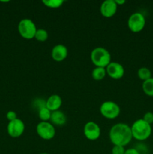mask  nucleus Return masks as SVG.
<instances>
[{
  "label": "nucleus",
  "instance_id": "nucleus-23",
  "mask_svg": "<svg viewBox=\"0 0 153 154\" xmlns=\"http://www.w3.org/2000/svg\"><path fill=\"white\" fill-rule=\"evenodd\" d=\"M46 106V101H44V99H38L34 100V107L35 108H37V111H38L40 108H42L43 107Z\"/></svg>",
  "mask_w": 153,
  "mask_h": 154
},
{
  "label": "nucleus",
  "instance_id": "nucleus-5",
  "mask_svg": "<svg viewBox=\"0 0 153 154\" xmlns=\"http://www.w3.org/2000/svg\"><path fill=\"white\" fill-rule=\"evenodd\" d=\"M120 107L117 103L112 101H106L101 104L100 112L105 118L112 120L118 117L120 114Z\"/></svg>",
  "mask_w": 153,
  "mask_h": 154
},
{
  "label": "nucleus",
  "instance_id": "nucleus-16",
  "mask_svg": "<svg viewBox=\"0 0 153 154\" xmlns=\"http://www.w3.org/2000/svg\"><path fill=\"white\" fill-rule=\"evenodd\" d=\"M142 87L143 92L147 96L153 97V78L143 81Z\"/></svg>",
  "mask_w": 153,
  "mask_h": 154
},
{
  "label": "nucleus",
  "instance_id": "nucleus-25",
  "mask_svg": "<svg viewBox=\"0 0 153 154\" xmlns=\"http://www.w3.org/2000/svg\"><path fill=\"white\" fill-rule=\"evenodd\" d=\"M124 154H140V153H139V151H138L136 149L130 148L125 150V153H124Z\"/></svg>",
  "mask_w": 153,
  "mask_h": 154
},
{
  "label": "nucleus",
  "instance_id": "nucleus-10",
  "mask_svg": "<svg viewBox=\"0 0 153 154\" xmlns=\"http://www.w3.org/2000/svg\"><path fill=\"white\" fill-rule=\"evenodd\" d=\"M106 74L115 80L121 79L124 75V69L122 65L117 62H111L106 68Z\"/></svg>",
  "mask_w": 153,
  "mask_h": 154
},
{
  "label": "nucleus",
  "instance_id": "nucleus-17",
  "mask_svg": "<svg viewBox=\"0 0 153 154\" xmlns=\"http://www.w3.org/2000/svg\"><path fill=\"white\" fill-rule=\"evenodd\" d=\"M137 75L138 78L142 80V81H146L149 79V78H152L151 70L146 67H142L138 69Z\"/></svg>",
  "mask_w": 153,
  "mask_h": 154
},
{
  "label": "nucleus",
  "instance_id": "nucleus-13",
  "mask_svg": "<svg viewBox=\"0 0 153 154\" xmlns=\"http://www.w3.org/2000/svg\"><path fill=\"white\" fill-rule=\"evenodd\" d=\"M62 104V99L61 96L57 94L51 95L46 101V107L51 112L58 111L61 108Z\"/></svg>",
  "mask_w": 153,
  "mask_h": 154
},
{
  "label": "nucleus",
  "instance_id": "nucleus-1",
  "mask_svg": "<svg viewBox=\"0 0 153 154\" xmlns=\"http://www.w3.org/2000/svg\"><path fill=\"white\" fill-rule=\"evenodd\" d=\"M109 137L114 145L122 147L128 144L133 138L130 126L122 123H116L111 127Z\"/></svg>",
  "mask_w": 153,
  "mask_h": 154
},
{
  "label": "nucleus",
  "instance_id": "nucleus-27",
  "mask_svg": "<svg viewBox=\"0 0 153 154\" xmlns=\"http://www.w3.org/2000/svg\"><path fill=\"white\" fill-rule=\"evenodd\" d=\"M40 154H50V153H40Z\"/></svg>",
  "mask_w": 153,
  "mask_h": 154
},
{
  "label": "nucleus",
  "instance_id": "nucleus-22",
  "mask_svg": "<svg viewBox=\"0 0 153 154\" xmlns=\"http://www.w3.org/2000/svg\"><path fill=\"white\" fill-rule=\"evenodd\" d=\"M142 120L144 121H146V123H148V124H152L153 123V112L151 111H148V112L146 113L143 116V118Z\"/></svg>",
  "mask_w": 153,
  "mask_h": 154
},
{
  "label": "nucleus",
  "instance_id": "nucleus-18",
  "mask_svg": "<svg viewBox=\"0 0 153 154\" xmlns=\"http://www.w3.org/2000/svg\"><path fill=\"white\" fill-rule=\"evenodd\" d=\"M38 117L40 118V120H41V121L48 122L50 120L52 112L45 106L43 107L42 108H40V109L38 111Z\"/></svg>",
  "mask_w": 153,
  "mask_h": 154
},
{
  "label": "nucleus",
  "instance_id": "nucleus-14",
  "mask_svg": "<svg viewBox=\"0 0 153 154\" xmlns=\"http://www.w3.org/2000/svg\"><path fill=\"white\" fill-rule=\"evenodd\" d=\"M50 121V123L52 125H56V126H63V125L66 123L67 117H66V115L62 111L58 110V111H56L52 112Z\"/></svg>",
  "mask_w": 153,
  "mask_h": 154
},
{
  "label": "nucleus",
  "instance_id": "nucleus-8",
  "mask_svg": "<svg viewBox=\"0 0 153 154\" xmlns=\"http://www.w3.org/2000/svg\"><path fill=\"white\" fill-rule=\"evenodd\" d=\"M7 131L8 135L12 138H19L25 131V124L22 120L16 118V120L9 122Z\"/></svg>",
  "mask_w": 153,
  "mask_h": 154
},
{
  "label": "nucleus",
  "instance_id": "nucleus-11",
  "mask_svg": "<svg viewBox=\"0 0 153 154\" xmlns=\"http://www.w3.org/2000/svg\"><path fill=\"white\" fill-rule=\"evenodd\" d=\"M117 8H118V5L116 3L115 0H106L102 2L100 8V11L102 16L110 18L116 14Z\"/></svg>",
  "mask_w": 153,
  "mask_h": 154
},
{
  "label": "nucleus",
  "instance_id": "nucleus-6",
  "mask_svg": "<svg viewBox=\"0 0 153 154\" xmlns=\"http://www.w3.org/2000/svg\"><path fill=\"white\" fill-rule=\"evenodd\" d=\"M145 26L146 18L140 12H134L128 20V26L132 32H140L143 29Z\"/></svg>",
  "mask_w": 153,
  "mask_h": 154
},
{
  "label": "nucleus",
  "instance_id": "nucleus-19",
  "mask_svg": "<svg viewBox=\"0 0 153 154\" xmlns=\"http://www.w3.org/2000/svg\"><path fill=\"white\" fill-rule=\"evenodd\" d=\"M48 32L44 29H38L36 31L34 38L40 42H44L47 40L48 38Z\"/></svg>",
  "mask_w": 153,
  "mask_h": 154
},
{
  "label": "nucleus",
  "instance_id": "nucleus-15",
  "mask_svg": "<svg viewBox=\"0 0 153 154\" xmlns=\"http://www.w3.org/2000/svg\"><path fill=\"white\" fill-rule=\"evenodd\" d=\"M106 75V68L95 67L92 72V77L95 81H101Z\"/></svg>",
  "mask_w": 153,
  "mask_h": 154
},
{
  "label": "nucleus",
  "instance_id": "nucleus-9",
  "mask_svg": "<svg viewBox=\"0 0 153 154\" xmlns=\"http://www.w3.org/2000/svg\"><path fill=\"white\" fill-rule=\"evenodd\" d=\"M83 133L86 138L90 141H95L100 136V128L93 121L86 123L83 128Z\"/></svg>",
  "mask_w": 153,
  "mask_h": 154
},
{
  "label": "nucleus",
  "instance_id": "nucleus-20",
  "mask_svg": "<svg viewBox=\"0 0 153 154\" xmlns=\"http://www.w3.org/2000/svg\"><path fill=\"white\" fill-rule=\"evenodd\" d=\"M42 2L44 4L45 6L50 8H58L61 7L64 3L62 0H44Z\"/></svg>",
  "mask_w": 153,
  "mask_h": 154
},
{
  "label": "nucleus",
  "instance_id": "nucleus-7",
  "mask_svg": "<svg viewBox=\"0 0 153 154\" xmlns=\"http://www.w3.org/2000/svg\"><path fill=\"white\" fill-rule=\"evenodd\" d=\"M36 132L39 137L44 140L52 139L56 135V129L50 122L40 121L36 126Z\"/></svg>",
  "mask_w": 153,
  "mask_h": 154
},
{
  "label": "nucleus",
  "instance_id": "nucleus-3",
  "mask_svg": "<svg viewBox=\"0 0 153 154\" xmlns=\"http://www.w3.org/2000/svg\"><path fill=\"white\" fill-rule=\"evenodd\" d=\"M91 60L96 67L106 68L111 63V55L106 48L98 47L92 51Z\"/></svg>",
  "mask_w": 153,
  "mask_h": 154
},
{
  "label": "nucleus",
  "instance_id": "nucleus-12",
  "mask_svg": "<svg viewBox=\"0 0 153 154\" xmlns=\"http://www.w3.org/2000/svg\"><path fill=\"white\" fill-rule=\"evenodd\" d=\"M68 51L64 45H56L52 48L51 57L56 62H62L67 58Z\"/></svg>",
  "mask_w": 153,
  "mask_h": 154
},
{
  "label": "nucleus",
  "instance_id": "nucleus-4",
  "mask_svg": "<svg viewBox=\"0 0 153 154\" xmlns=\"http://www.w3.org/2000/svg\"><path fill=\"white\" fill-rule=\"evenodd\" d=\"M37 29L35 23L28 18H24L21 20L18 24V32L20 35L21 37L27 40L34 38Z\"/></svg>",
  "mask_w": 153,
  "mask_h": 154
},
{
  "label": "nucleus",
  "instance_id": "nucleus-21",
  "mask_svg": "<svg viewBox=\"0 0 153 154\" xmlns=\"http://www.w3.org/2000/svg\"><path fill=\"white\" fill-rule=\"evenodd\" d=\"M125 150H126L124 149V147L114 145L112 149V154H124Z\"/></svg>",
  "mask_w": 153,
  "mask_h": 154
},
{
  "label": "nucleus",
  "instance_id": "nucleus-24",
  "mask_svg": "<svg viewBox=\"0 0 153 154\" xmlns=\"http://www.w3.org/2000/svg\"><path fill=\"white\" fill-rule=\"evenodd\" d=\"M6 118L9 120V122L12 121V120H14L17 118V116H16V113L15 111H9L6 114Z\"/></svg>",
  "mask_w": 153,
  "mask_h": 154
},
{
  "label": "nucleus",
  "instance_id": "nucleus-2",
  "mask_svg": "<svg viewBox=\"0 0 153 154\" xmlns=\"http://www.w3.org/2000/svg\"><path fill=\"white\" fill-rule=\"evenodd\" d=\"M132 136L138 141L148 139L152 134V126L142 119H138L130 126Z\"/></svg>",
  "mask_w": 153,
  "mask_h": 154
},
{
  "label": "nucleus",
  "instance_id": "nucleus-26",
  "mask_svg": "<svg viewBox=\"0 0 153 154\" xmlns=\"http://www.w3.org/2000/svg\"><path fill=\"white\" fill-rule=\"evenodd\" d=\"M115 2L117 4V5H123L125 3L124 0H115Z\"/></svg>",
  "mask_w": 153,
  "mask_h": 154
}]
</instances>
